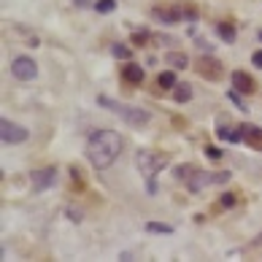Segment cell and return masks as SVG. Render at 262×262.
I'll use <instances>...</instances> for the list:
<instances>
[{"label":"cell","mask_w":262,"mask_h":262,"mask_svg":"<svg viewBox=\"0 0 262 262\" xmlns=\"http://www.w3.org/2000/svg\"><path fill=\"white\" fill-rule=\"evenodd\" d=\"M146 232H160V235H171L173 227H171V224H162V222H149V224H146Z\"/></svg>","instance_id":"obj_16"},{"label":"cell","mask_w":262,"mask_h":262,"mask_svg":"<svg viewBox=\"0 0 262 262\" xmlns=\"http://www.w3.org/2000/svg\"><path fill=\"white\" fill-rule=\"evenodd\" d=\"M173 98L179 100V103L192 100V87H189V84H179V87H176V92H173Z\"/></svg>","instance_id":"obj_15"},{"label":"cell","mask_w":262,"mask_h":262,"mask_svg":"<svg viewBox=\"0 0 262 262\" xmlns=\"http://www.w3.org/2000/svg\"><path fill=\"white\" fill-rule=\"evenodd\" d=\"M95 8H98L100 14H111V11L116 8V0H98V3H95Z\"/></svg>","instance_id":"obj_18"},{"label":"cell","mask_w":262,"mask_h":262,"mask_svg":"<svg viewBox=\"0 0 262 262\" xmlns=\"http://www.w3.org/2000/svg\"><path fill=\"white\" fill-rule=\"evenodd\" d=\"M122 76H125V81H130V84H141L144 81V68L141 65H125Z\"/></svg>","instance_id":"obj_12"},{"label":"cell","mask_w":262,"mask_h":262,"mask_svg":"<svg viewBox=\"0 0 262 262\" xmlns=\"http://www.w3.org/2000/svg\"><path fill=\"white\" fill-rule=\"evenodd\" d=\"M198 73L200 76H205V79H211V81H217V79H222L224 76V65L222 62H217L208 54V57H200V62H198Z\"/></svg>","instance_id":"obj_8"},{"label":"cell","mask_w":262,"mask_h":262,"mask_svg":"<svg viewBox=\"0 0 262 262\" xmlns=\"http://www.w3.org/2000/svg\"><path fill=\"white\" fill-rule=\"evenodd\" d=\"M165 60L171 62L173 68H179V70H184V68H189V57H186L184 52H171V54H168Z\"/></svg>","instance_id":"obj_13"},{"label":"cell","mask_w":262,"mask_h":262,"mask_svg":"<svg viewBox=\"0 0 262 262\" xmlns=\"http://www.w3.org/2000/svg\"><path fill=\"white\" fill-rule=\"evenodd\" d=\"M68 217H70L73 222H81V213H79V211H68Z\"/></svg>","instance_id":"obj_26"},{"label":"cell","mask_w":262,"mask_h":262,"mask_svg":"<svg viewBox=\"0 0 262 262\" xmlns=\"http://www.w3.org/2000/svg\"><path fill=\"white\" fill-rule=\"evenodd\" d=\"M251 62H254L257 68H262V49H259V52H254V54H251Z\"/></svg>","instance_id":"obj_24"},{"label":"cell","mask_w":262,"mask_h":262,"mask_svg":"<svg viewBox=\"0 0 262 262\" xmlns=\"http://www.w3.org/2000/svg\"><path fill=\"white\" fill-rule=\"evenodd\" d=\"M243 141L251 144L254 149H262V130L254 125H243Z\"/></svg>","instance_id":"obj_11"},{"label":"cell","mask_w":262,"mask_h":262,"mask_svg":"<svg viewBox=\"0 0 262 262\" xmlns=\"http://www.w3.org/2000/svg\"><path fill=\"white\" fill-rule=\"evenodd\" d=\"M224 181H230V173H227V171H222V173L195 171V173L189 176V181H186V186H189L192 192H200V189H205V186H211V184H224Z\"/></svg>","instance_id":"obj_4"},{"label":"cell","mask_w":262,"mask_h":262,"mask_svg":"<svg viewBox=\"0 0 262 262\" xmlns=\"http://www.w3.org/2000/svg\"><path fill=\"white\" fill-rule=\"evenodd\" d=\"M11 73L19 81H30V79L38 76V65H35V60H30V57H16L14 65H11Z\"/></svg>","instance_id":"obj_7"},{"label":"cell","mask_w":262,"mask_h":262,"mask_svg":"<svg viewBox=\"0 0 262 262\" xmlns=\"http://www.w3.org/2000/svg\"><path fill=\"white\" fill-rule=\"evenodd\" d=\"M76 6H81V8H87V6H89V0H76Z\"/></svg>","instance_id":"obj_27"},{"label":"cell","mask_w":262,"mask_h":262,"mask_svg":"<svg viewBox=\"0 0 262 262\" xmlns=\"http://www.w3.org/2000/svg\"><path fill=\"white\" fill-rule=\"evenodd\" d=\"M259 41H262V30H259Z\"/></svg>","instance_id":"obj_28"},{"label":"cell","mask_w":262,"mask_h":262,"mask_svg":"<svg viewBox=\"0 0 262 262\" xmlns=\"http://www.w3.org/2000/svg\"><path fill=\"white\" fill-rule=\"evenodd\" d=\"M111 52H114V57H119V60H127L130 54H133V49L125 46V43H114V46H111Z\"/></svg>","instance_id":"obj_17"},{"label":"cell","mask_w":262,"mask_h":262,"mask_svg":"<svg viewBox=\"0 0 262 262\" xmlns=\"http://www.w3.org/2000/svg\"><path fill=\"white\" fill-rule=\"evenodd\" d=\"M146 41H149V33H146V30L133 33V43H135V46H146Z\"/></svg>","instance_id":"obj_21"},{"label":"cell","mask_w":262,"mask_h":262,"mask_svg":"<svg viewBox=\"0 0 262 262\" xmlns=\"http://www.w3.org/2000/svg\"><path fill=\"white\" fill-rule=\"evenodd\" d=\"M205 152H208V157H211V160H219V157L224 154L222 149H217V146H208V149H205Z\"/></svg>","instance_id":"obj_22"},{"label":"cell","mask_w":262,"mask_h":262,"mask_svg":"<svg viewBox=\"0 0 262 262\" xmlns=\"http://www.w3.org/2000/svg\"><path fill=\"white\" fill-rule=\"evenodd\" d=\"M27 127L16 125L11 119H3L0 122V138H3V144H25L27 141Z\"/></svg>","instance_id":"obj_6"},{"label":"cell","mask_w":262,"mask_h":262,"mask_svg":"<svg viewBox=\"0 0 262 262\" xmlns=\"http://www.w3.org/2000/svg\"><path fill=\"white\" fill-rule=\"evenodd\" d=\"M154 19H160L165 25H179L181 19H192L195 11L186 6H168V8H154Z\"/></svg>","instance_id":"obj_5"},{"label":"cell","mask_w":262,"mask_h":262,"mask_svg":"<svg viewBox=\"0 0 262 262\" xmlns=\"http://www.w3.org/2000/svg\"><path fill=\"white\" fill-rule=\"evenodd\" d=\"M160 87H176V76H173V73L171 70H165V73H160Z\"/></svg>","instance_id":"obj_20"},{"label":"cell","mask_w":262,"mask_h":262,"mask_svg":"<svg viewBox=\"0 0 262 262\" xmlns=\"http://www.w3.org/2000/svg\"><path fill=\"white\" fill-rule=\"evenodd\" d=\"M195 173V168L192 165H181V168H176V179H181V181H189V176Z\"/></svg>","instance_id":"obj_19"},{"label":"cell","mask_w":262,"mask_h":262,"mask_svg":"<svg viewBox=\"0 0 262 262\" xmlns=\"http://www.w3.org/2000/svg\"><path fill=\"white\" fill-rule=\"evenodd\" d=\"M217 33H219V38H222V41H227V43L235 41V27H232L230 22H222V25H217Z\"/></svg>","instance_id":"obj_14"},{"label":"cell","mask_w":262,"mask_h":262,"mask_svg":"<svg viewBox=\"0 0 262 262\" xmlns=\"http://www.w3.org/2000/svg\"><path fill=\"white\" fill-rule=\"evenodd\" d=\"M222 205H224V208H230V205H235V198H232L230 192H227V195H222Z\"/></svg>","instance_id":"obj_23"},{"label":"cell","mask_w":262,"mask_h":262,"mask_svg":"<svg viewBox=\"0 0 262 262\" xmlns=\"http://www.w3.org/2000/svg\"><path fill=\"white\" fill-rule=\"evenodd\" d=\"M230 98H232V103H235V106H238V108H243V111H246V106H243V100H241V98L235 95V92H232V95H230Z\"/></svg>","instance_id":"obj_25"},{"label":"cell","mask_w":262,"mask_h":262,"mask_svg":"<svg viewBox=\"0 0 262 262\" xmlns=\"http://www.w3.org/2000/svg\"><path fill=\"white\" fill-rule=\"evenodd\" d=\"M119 152H122V135L116 130H98L87 144V160L98 171H106L108 165H114Z\"/></svg>","instance_id":"obj_1"},{"label":"cell","mask_w":262,"mask_h":262,"mask_svg":"<svg viewBox=\"0 0 262 262\" xmlns=\"http://www.w3.org/2000/svg\"><path fill=\"white\" fill-rule=\"evenodd\" d=\"M165 162H168V157H165V154L157 157V154H152V152H146V149H141V152L135 154V165H138V171L144 173V179H146V181H154L157 171H162Z\"/></svg>","instance_id":"obj_3"},{"label":"cell","mask_w":262,"mask_h":262,"mask_svg":"<svg viewBox=\"0 0 262 262\" xmlns=\"http://www.w3.org/2000/svg\"><path fill=\"white\" fill-rule=\"evenodd\" d=\"M30 179H33V189L43 192V189H49V186L57 181V171H54V168H41V171L30 173Z\"/></svg>","instance_id":"obj_9"},{"label":"cell","mask_w":262,"mask_h":262,"mask_svg":"<svg viewBox=\"0 0 262 262\" xmlns=\"http://www.w3.org/2000/svg\"><path fill=\"white\" fill-rule=\"evenodd\" d=\"M232 87H235V92H254V79L249 76V73H243V70H235L232 73Z\"/></svg>","instance_id":"obj_10"},{"label":"cell","mask_w":262,"mask_h":262,"mask_svg":"<svg viewBox=\"0 0 262 262\" xmlns=\"http://www.w3.org/2000/svg\"><path fill=\"white\" fill-rule=\"evenodd\" d=\"M100 106H106V108L114 111V114H119L130 127H146L149 122H152V116H149L144 108H133V106H125V103H116V100H108V98H100Z\"/></svg>","instance_id":"obj_2"}]
</instances>
